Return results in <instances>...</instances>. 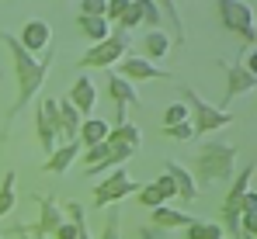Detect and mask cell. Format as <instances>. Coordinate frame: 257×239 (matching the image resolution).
<instances>
[{
  "mask_svg": "<svg viewBox=\"0 0 257 239\" xmlns=\"http://www.w3.org/2000/svg\"><path fill=\"white\" fill-rule=\"evenodd\" d=\"M0 42L7 45L11 66H14V77H18V101L11 104V115H7V118H18V115L32 104V97L42 90L45 77H49V70H52V63H56V52H45L42 59H35V56H28V52L21 49L18 35H7V32H0Z\"/></svg>",
  "mask_w": 257,
  "mask_h": 239,
  "instance_id": "6da1fadb",
  "label": "cell"
},
{
  "mask_svg": "<svg viewBox=\"0 0 257 239\" xmlns=\"http://www.w3.org/2000/svg\"><path fill=\"white\" fill-rule=\"evenodd\" d=\"M233 163H236V146L229 142H205L195 153V173L202 187H212L233 177Z\"/></svg>",
  "mask_w": 257,
  "mask_h": 239,
  "instance_id": "7a4b0ae2",
  "label": "cell"
},
{
  "mask_svg": "<svg viewBox=\"0 0 257 239\" xmlns=\"http://www.w3.org/2000/svg\"><path fill=\"white\" fill-rule=\"evenodd\" d=\"M181 90H184V104H188L195 135H209V132H219V128L233 125V115H229V111H222V108H215V104H205L191 87H181Z\"/></svg>",
  "mask_w": 257,
  "mask_h": 239,
  "instance_id": "3957f363",
  "label": "cell"
},
{
  "mask_svg": "<svg viewBox=\"0 0 257 239\" xmlns=\"http://www.w3.org/2000/svg\"><path fill=\"white\" fill-rule=\"evenodd\" d=\"M132 45L125 28H115L111 35L104 42H97V45H90L84 56H80V66L87 70H104V66H115V63H122V56H125V49Z\"/></svg>",
  "mask_w": 257,
  "mask_h": 239,
  "instance_id": "277c9868",
  "label": "cell"
},
{
  "mask_svg": "<svg viewBox=\"0 0 257 239\" xmlns=\"http://www.w3.org/2000/svg\"><path fill=\"white\" fill-rule=\"evenodd\" d=\"M250 177H254V163H247V166L236 173L229 194L222 201V232H229V239L240 236V204H243V194L250 191Z\"/></svg>",
  "mask_w": 257,
  "mask_h": 239,
  "instance_id": "5b68a950",
  "label": "cell"
},
{
  "mask_svg": "<svg viewBox=\"0 0 257 239\" xmlns=\"http://www.w3.org/2000/svg\"><path fill=\"white\" fill-rule=\"evenodd\" d=\"M219 21L226 32H233L236 39L247 42V49L254 45V14H250V4L243 0H219Z\"/></svg>",
  "mask_w": 257,
  "mask_h": 239,
  "instance_id": "8992f818",
  "label": "cell"
},
{
  "mask_svg": "<svg viewBox=\"0 0 257 239\" xmlns=\"http://www.w3.org/2000/svg\"><path fill=\"white\" fill-rule=\"evenodd\" d=\"M136 191H139V184L128 177L125 166H118L115 173H108V177L94 187V208H108L111 201H122V198H128V194H136Z\"/></svg>",
  "mask_w": 257,
  "mask_h": 239,
  "instance_id": "52a82bcc",
  "label": "cell"
},
{
  "mask_svg": "<svg viewBox=\"0 0 257 239\" xmlns=\"http://www.w3.org/2000/svg\"><path fill=\"white\" fill-rule=\"evenodd\" d=\"M66 222V215L59 211V204H56V198L52 194H45L42 201H39V222L35 225H18L14 232H21V236H35V239H49L59 225Z\"/></svg>",
  "mask_w": 257,
  "mask_h": 239,
  "instance_id": "ba28073f",
  "label": "cell"
},
{
  "mask_svg": "<svg viewBox=\"0 0 257 239\" xmlns=\"http://www.w3.org/2000/svg\"><path fill=\"white\" fill-rule=\"evenodd\" d=\"M21 49L28 52V56H35L39 59V52L49 49V42H52V28H49V21H39V18H32V21H25V28H21Z\"/></svg>",
  "mask_w": 257,
  "mask_h": 239,
  "instance_id": "9c48e42d",
  "label": "cell"
},
{
  "mask_svg": "<svg viewBox=\"0 0 257 239\" xmlns=\"http://www.w3.org/2000/svg\"><path fill=\"white\" fill-rule=\"evenodd\" d=\"M115 73H118V77H125L128 83H132V80H171L174 77L171 70H160L157 63H150V59H132V56L118 63V70H115Z\"/></svg>",
  "mask_w": 257,
  "mask_h": 239,
  "instance_id": "30bf717a",
  "label": "cell"
},
{
  "mask_svg": "<svg viewBox=\"0 0 257 239\" xmlns=\"http://www.w3.org/2000/svg\"><path fill=\"white\" fill-rule=\"evenodd\" d=\"M222 70H226V101L243 97L247 90H254V87H257V80L243 70V63H222Z\"/></svg>",
  "mask_w": 257,
  "mask_h": 239,
  "instance_id": "8fae6325",
  "label": "cell"
},
{
  "mask_svg": "<svg viewBox=\"0 0 257 239\" xmlns=\"http://www.w3.org/2000/svg\"><path fill=\"white\" fill-rule=\"evenodd\" d=\"M164 170L174 177V184H177V198L188 201V204H195L198 201V184H195V177L177 163V159H164Z\"/></svg>",
  "mask_w": 257,
  "mask_h": 239,
  "instance_id": "7c38bea8",
  "label": "cell"
},
{
  "mask_svg": "<svg viewBox=\"0 0 257 239\" xmlns=\"http://www.w3.org/2000/svg\"><path fill=\"white\" fill-rule=\"evenodd\" d=\"M94 101H97V94H94V80H90V77H77L73 90H70V104L80 111V118H90V115H94Z\"/></svg>",
  "mask_w": 257,
  "mask_h": 239,
  "instance_id": "4fadbf2b",
  "label": "cell"
},
{
  "mask_svg": "<svg viewBox=\"0 0 257 239\" xmlns=\"http://www.w3.org/2000/svg\"><path fill=\"white\" fill-rule=\"evenodd\" d=\"M150 222H153V229H188L195 218L188 215V211H177V208H167V204H160V208H153V215H150Z\"/></svg>",
  "mask_w": 257,
  "mask_h": 239,
  "instance_id": "5bb4252c",
  "label": "cell"
},
{
  "mask_svg": "<svg viewBox=\"0 0 257 239\" xmlns=\"http://www.w3.org/2000/svg\"><path fill=\"white\" fill-rule=\"evenodd\" d=\"M108 94H111L115 108H136V104H143V101H139V94L132 90V83H128L125 77H118L115 70L108 73Z\"/></svg>",
  "mask_w": 257,
  "mask_h": 239,
  "instance_id": "9a60e30c",
  "label": "cell"
},
{
  "mask_svg": "<svg viewBox=\"0 0 257 239\" xmlns=\"http://www.w3.org/2000/svg\"><path fill=\"white\" fill-rule=\"evenodd\" d=\"M80 149H84L80 142H66V146H56V153L45 159L42 170H45V173H66V170H70V163L80 156Z\"/></svg>",
  "mask_w": 257,
  "mask_h": 239,
  "instance_id": "2e32d148",
  "label": "cell"
},
{
  "mask_svg": "<svg viewBox=\"0 0 257 239\" xmlns=\"http://www.w3.org/2000/svg\"><path fill=\"white\" fill-rule=\"evenodd\" d=\"M35 135H39V149H42L45 156H52V153H56V139H59V132H56L52 118L42 111V104H39V111H35Z\"/></svg>",
  "mask_w": 257,
  "mask_h": 239,
  "instance_id": "e0dca14e",
  "label": "cell"
},
{
  "mask_svg": "<svg viewBox=\"0 0 257 239\" xmlns=\"http://www.w3.org/2000/svg\"><path fill=\"white\" fill-rule=\"evenodd\" d=\"M108 135H111V128H108L101 118H84V121H80V135H77V142H80L84 149H90V146L108 142Z\"/></svg>",
  "mask_w": 257,
  "mask_h": 239,
  "instance_id": "ac0fdd59",
  "label": "cell"
},
{
  "mask_svg": "<svg viewBox=\"0 0 257 239\" xmlns=\"http://www.w3.org/2000/svg\"><path fill=\"white\" fill-rule=\"evenodd\" d=\"M80 111L70 104V101H59V135H66V142H77L80 135Z\"/></svg>",
  "mask_w": 257,
  "mask_h": 239,
  "instance_id": "d6986e66",
  "label": "cell"
},
{
  "mask_svg": "<svg viewBox=\"0 0 257 239\" xmlns=\"http://www.w3.org/2000/svg\"><path fill=\"white\" fill-rule=\"evenodd\" d=\"M143 49H146V56H150V59L157 63V59H164V56L171 52V35L157 28V32H150V35L143 39Z\"/></svg>",
  "mask_w": 257,
  "mask_h": 239,
  "instance_id": "ffe728a7",
  "label": "cell"
},
{
  "mask_svg": "<svg viewBox=\"0 0 257 239\" xmlns=\"http://www.w3.org/2000/svg\"><path fill=\"white\" fill-rule=\"evenodd\" d=\"M139 142H143V135H139V128L125 121V125H118L111 135H108V146H125V149H139Z\"/></svg>",
  "mask_w": 257,
  "mask_h": 239,
  "instance_id": "44dd1931",
  "label": "cell"
},
{
  "mask_svg": "<svg viewBox=\"0 0 257 239\" xmlns=\"http://www.w3.org/2000/svg\"><path fill=\"white\" fill-rule=\"evenodd\" d=\"M77 25H80V32H84L94 45L111 35V28H108V21H104V18H84V14H80V18H77Z\"/></svg>",
  "mask_w": 257,
  "mask_h": 239,
  "instance_id": "7402d4cb",
  "label": "cell"
},
{
  "mask_svg": "<svg viewBox=\"0 0 257 239\" xmlns=\"http://www.w3.org/2000/svg\"><path fill=\"white\" fill-rule=\"evenodd\" d=\"M14 187H18V173H14V170H7V173H4V180H0V218L14 208Z\"/></svg>",
  "mask_w": 257,
  "mask_h": 239,
  "instance_id": "603a6c76",
  "label": "cell"
},
{
  "mask_svg": "<svg viewBox=\"0 0 257 239\" xmlns=\"http://www.w3.org/2000/svg\"><path fill=\"white\" fill-rule=\"evenodd\" d=\"M188 239H226V232H222V225H212V222H191Z\"/></svg>",
  "mask_w": 257,
  "mask_h": 239,
  "instance_id": "cb8c5ba5",
  "label": "cell"
},
{
  "mask_svg": "<svg viewBox=\"0 0 257 239\" xmlns=\"http://www.w3.org/2000/svg\"><path fill=\"white\" fill-rule=\"evenodd\" d=\"M111 149H115V146H108V142H101V146H90V149H84V173H87V170H94V166H101L104 159L111 156Z\"/></svg>",
  "mask_w": 257,
  "mask_h": 239,
  "instance_id": "d4e9b609",
  "label": "cell"
},
{
  "mask_svg": "<svg viewBox=\"0 0 257 239\" xmlns=\"http://www.w3.org/2000/svg\"><path fill=\"white\" fill-rule=\"evenodd\" d=\"M181 121H191V115H188V104H184V101H174V104H167V111H164V128H167V125H181Z\"/></svg>",
  "mask_w": 257,
  "mask_h": 239,
  "instance_id": "484cf974",
  "label": "cell"
},
{
  "mask_svg": "<svg viewBox=\"0 0 257 239\" xmlns=\"http://www.w3.org/2000/svg\"><path fill=\"white\" fill-rule=\"evenodd\" d=\"M136 198H139V204H143V208H150V211L164 204V194L157 191V184H146V187H139V191H136Z\"/></svg>",
  "mask_w": 257,
  "mask_h": 239,
  "instance_id": "4316f807",
  "label": "cell"
},
{
  "mask_svg": "<svg viewBox=\"0 0 257 239\" xmlns=\"http://www.w3.org/2000/svg\"><path fill=\"white\" fill-rule=\"evenodd\" d=\"M143 21V0H128V7H125V14H122V21H118V28H136Z\"/></svg>",
  "mask_w": 257,
  "mask_h": 239,
  "instance_id": "83f0119b",
  "label": "cell"
},
{
  "mask_svg": "<svg viewBox=\"0 0 257 239\" xmlns=\"http://www.w3.org/2000/svg\"><path fill=\"white\" fill-rule=\"evenodd\" d=\"M80 14L84 18H104L108 14V0H80Z\"/></svg>",
  "mask_w": 257,
  "mask_h": 239,
  "instance_id": "f1b7e54d",
  "label": "cell"
},
{
  "mask_svg": "<svg viewBox=\"0 0 257 239\" xmlns=\"http://www.w3.org/2000/svg\"><path fill=\"white\" fill-rule=\"evenodd\" d=\"M143 21L150 25V32H157V25H160V4L143 0Z\"/></svg>",
  "mask_w": 257,
  "mask_h": 239,
  "instance_id": "f546056e",
  "label": "cell"
},
{
  "mask_svg": "<svg viewBox=\"0 0 257 239\" xmlns=\"http://www.w3.org/2000/svg\"><path fill=\"white\" fill-rule=\"evenodd\" d=\"M164 135H167V139H191L195 128H191V121H181V125H167Z\"/></svg>",
  "mask_w": 257,
  "mask_h": 239,
  "instance_id": "4dcf8cb0",
  "label": "cell"
},
{
  "mask_svg": "<svg viewBox=\"0 0 257 239\" xmlns=\"http://www.w3.org/2000/svg\"><path fill=\"white\" fill-rule=\"evenodd\" d=\"M157 191L164 194V201L177 198V184H174V177H171V173H160V180H157Z\"/></svg>",
  "mask_w": 257,
  "mask_h": 239,
  "instance_id": "1f68e13d",
  "label": "cell"
},
{
  "mask_svg": "<svg viewBox=\"0 0 257 239\" xmlns=\"http://www.w3.org/2000/svg\"><path fill=\"white\" fill-rule=\"evenodd\" d=\"M125 7H128V0H111V4H108V14H104V21H122Z\"/></svg>",
  "mask_w": 257,
  "mask_h": 239,
  "instance_id": "d6a6232c",
  "label": "cell"
},
{
  "mask_svg": "<svg viewBox=\"0 0 257 239\" xmlns=\"http://www.w3.org/2000/svg\"><path fill=\"white\" fill-rule=\"evenodd\" d=\"M240 63H243V70H247V73L257 80V49H254V45H250V49L243 52V59H240Z\"/></svg>",
  "mask_w": 257,
  "mask_h": 239,
  "instance_id": "836d02e7",
  "label": "cell"
},
{
  "mask_svg": "<svg viewBox=\"0 0 257 239\" xmlns=\"http://www.w3.org/2000/svg\"><path fill=\"white\" fill-rule=\"evenodd\" d=\"M240 215H257V191H247V194H243Z\"/></svg>",
  "mask_w": 257,
  "mask_h": 239,
  "instance_id": "e575fe53",
  "label": "cell"
},
{
  "mask_svg": "<svg viewBox=\"0 0 257 239\" xmlns=\"http://www.w3.org/2000/svg\"><path fill=\"white\" fill-rule=\"evenodd\" d=\"M101 239H118V211H111V215H108V225H104Z\"/></svg>",
  "mask_w": 257,
  "mask_h": 239,
  "instance_id": "d590c367",
  "label": "cell"
},
{
  "mask_svg": "<svg viewBox=\"0 0 257 239\" xmlns=\"http://www.w3.org/2000/svg\"><path fill=\"white\" fill-rule=\"evenodd\" d=\"M139 239H160V229H153V225H143V229H139Z\"/></svg>",
  "mask_w": 257,
  "mask_h": 239,
  "instance_id": "8d00e7d4",
  "label": "cell"
},
{
  "mask_svg": "<svg viewBox=\"0 0 257 239\" xmlns=\"http://www.w3.org/2000/svg\"><path fill=\"white\" fill-rule=\"evenodd\" d=\"M77 239H90V232H87V225H80V229H77Z\"/></svg>",
  "mask_w": 257,
  "mask_h": 239,
  "instance_id": "74e56055",
  "label": "cell"
},
{
  "mask_svg": "<svg viewBox=\"0 0 257 239\" xmlns=\"http://www.w3.org/2000/svg\"><path fill=\"white\" fill-rule=\"evenodd\" d=\"M254 49H257V21H254Z\"/></svg>",
  "mask_w": 257,
  "mask_h": 239,
  "instance_id": "f35d334b",
  "label": "cell"
},
{
  "mask_svg": "<svg viewBox=\"0 0 257 239\" xmlns=\"http://www.w3.org/2000/svg\"><path fill=\"white\" fill-rule=\"evenodd\" d=\"M240 239H250V236H247V232H240Z\"/></svg>",
  "mask_w": 257,
  "mask_h": 239,
  "instance_id": "ab89813d",
  "label": "cell"
},
{
  "mask_svg": "<svg viewBox=\"0 0 257 239\" xmlns=\"http://www.w3.org/2000/svg\"><path fill=\"white\" fill-rule=\"evenodd\" d=\"M25 239H28V236H25Z\"/></svg>",
  "mask_w": 257,
  "mask_h": 239,
  "instance_id": "60d3db41",
  "label": "cell"
},
{
  "mask_svg": "<svg viewBox=\"0 0 257 239\" xmlns=\"http://www.w3.org/2000/svg\"><path fill=\"white\" fill-rule=\"evenodd\" d=\"M0 80H4V77H0Z\"/></svg>",
  "mask_w": 257,
  "mask_h": 239,
  "instance_id": "b9f144b4",
  "label": "cell"
}]
</instances>
